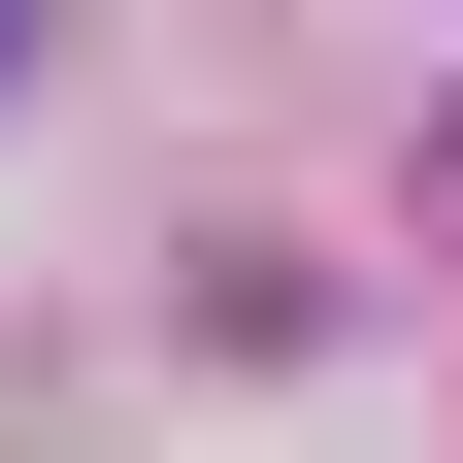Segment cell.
I'll list each match as a JSON object with an SVG mask.
<instances>
[{
  "label": "cell",
  "mask_w": 463,
  "mask_h": 463,
  "mask_svg": "<svg viewBox=\"0 0 463 463\" xmlns=\"http://www.w3.org/2000/svg\"><path fill=\"white\" fill-rule=\"evenodd\" d=\"M0 67H33V0H0Z\"/></svg>",
  "instance_id": "cell-1"
}]
</instances>
